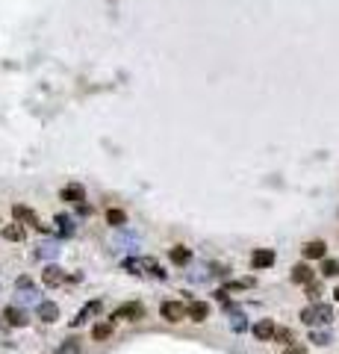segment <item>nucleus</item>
I'll return each mask as SVG.
<instances>
[{
    "instance_id": "a211bd4d",
    "label": "nucleus",
    "mask_w": 339,
    "mask_h": 354,
    "mask_svg": "<svg viewBox=\"0 0 339 354\" xmlns=\"http://www.w3.org/2000/svg\"><path fill=\"white\" fill-rule=\"evenodd\" d=\"M322 275H325V278H337L339 275V260H322Z\"/></svg>"
},
{
    "instance_id": "b1692460",
    "label": "nucleus",
    "mask_w": 339,
    "mask_h": 354,
    "mask_svg": "<svg viewBox=\"0 0 339 354\" xmlns=\"http://www.w3.org/2000/svg\"><path fill=\"white\" fill-rule=\"evenodd\" d=\"M334 298H337V301H339V287H337V290H334Z\"/></svg>"
},
{
    "instance_id": "4be33fe9",
    "label": "nucleus",
    "mask_w": 339,
    "mask_h": 354,
    "mask_svg": "<svg viewBox=\"0 0 339 354\" xmlns=\"http://www.w3.org/2000/svg\"><path fill=\"white\" fill-rule=\"evenodd\" d=\"M307 292H310V298L316 301V298L322 295V287H319V284H307Z\"/></svg>"
},
{
    "instance_id": "0eeeda50",
    "label": "nucleus",
    "mask_w": 339,
    "mask_h": 354,
    "mask_svg": "<svg viewBox=\"0 0 339 354\" xmlns=\"http://www.w3.org/2000/svg\"><path fill=\"white\" fill-rule=\"evenodd\" d=\"M275 331H277V325H275L272 319H260V322L254 325V337L263 340V343H266V340H275Z\"/></svg>"
},
{
    "instance_id": "ddd939ff",
    "label": "nucleus",
    "mask_w": 339,
    "mask_h": 354,
    "mask_svg": "<svg viewBox=\"0 0 339 354\" xmlns=\"http://www.w3.org/2000/svg\"><path fill=\"white\" fill-rule=\"evenodd\" d=\"M112 331H115L112 319H109V322H97V325L92 328V340H94V343H103V340H109V337H112Z\"/></svg>"
},
{
    "instance_id": "1a4fd4ad",
    "label": "nucleus",
    "mask_w": 339,
    "mask_h": 354,
    "mask_svg": "<svg viewBox=\"0 0 339 354\" xmlns=\"http://www.w3.org/2000/svg\"><path fill=\"white\" fill-rule=\"evenodd\" d=\"M62 281H65V272H62L59 266H47V269L41 272V284H44V287H59Z\"/></svg>"
},
{
    "instance_id": "dca6fc26",
    "label": "nucleus",
    "mask_w": 339,
    "mask_h": 354,
    "mask_svg": "<svg viewBox=\"0 0 339 354\" xmlns=\"http://www.w3.org/2000/svg\"><path fill=\"white\" fill-rule=\"evenodd\" d=\"M27 233H24V227H21V222H15V225H6L3 227V239H9V242H21Z\"/></svg>"
},
{
    "instance_id": "f3484780",
    "label": "nucleus",
    "mask_w": 339,
    "mask_h": 354,
    "mask_svg": "<svg viewBox=\"0 0 339 354\" xmlns=\"http://www.w3.org/2000/svg\"><path fill=\"white\" fill-rule=\"evenodd\" d=\"M106 222H109L112 227H121V225H127V213H124V210H112V207H109V210H106Z\"/></svg>"
},
{
    "instance_id": "39448f33",
    "label": "nucleus",
    "mask_w": 339,
    "mask_h": 354,
    "mask_svg": "<svg viewBox=\"0 0 339 354\" xmlns=\"http://www.w3.org/2000/svg\"><path fill=\"white\" fill-rule=\"evenodd\" d=\"M183 316H186L183 301H165L162 304V319L165 322H183Z\"/></svg>"
},
{
    "instance_id": "aec40b11",
    "label": "nucleus",
    "mask_w": 339,
    "mask_h": 354,
    "mask_svg": "<svg viewBox=\"0 0 339 354\" xmlns=\"http://www.w3.org/2000/svg\"><path fill=\"white\" fill-rule=\"evenodd\" d=\"M97 310H100V301H92V304H89V307H86V310H83V313H80V316L74 319V325H83V322H86V319H89L92 313H97Z\"/></svg>"
},
{
    "instance_id": "5701e85b",
    "label": "nucleus",
    "mask_w": 339,
    "mask_h": 354,
    "mask_svg": "<svg viewBox=\"0 0 339 354\" xmlns=\"http://www.w3.org/2000/svg\"><path fill=\"white\" fill-rule=\"evenodd\" d=\"M313 343H319V346H328V334H313Z\"/></svg>"
},
{
    "instance_id": "9b49d317",
    "label": "nucleus",
    "mask_w": 339,
    "mask_h": 354,
    "mask_svg": "<svg viewBox=\"0 0 339 354\" xmlns=\"http://www.w3.org/2000/svg\"><path fill=\"white\" fill-rule=\"evenodd\" d=\"M3 319H6V325H12V328H24V325H27V316H24L21 307H6V310H3Z\"/></svg>"
},
{
    "instance_id": "f257e3e1",
    "label": "nucleus",
    "mask_w": 339,
    "mask_h": 354,
    "mask_svg": "<svg viewBox=\"0 0 339 354\" xmlns=\"http://www.w3.org/2000/svg\"><path fill=\"white\" fill-rule=\"evenodd\" d=\"M331 319H334V307H331V304H319V301H316V304H310V307L301 310V322L310 325V328H313V325H328Z\"/></svg>"
},
{
    "instance_id": "412c9836",
    "label": "nucleus",
    "mask_w": 339,
    "mask_h": 354,
    "mask_svg": "<svg viewBox=\"0 0 339 354\" xmlns=\"http://www.w3.org/2000/svg\"><path fill=\"white\" fill-rule=\"evenodd\" d=\"M283 354H307V346H301V343H292V346H286Z\"/></svg>"
},
{
    "instance_id": "9d476101",
    "label": "nucleus",
    "mask_w": 339,
    "mask_h": 354,
    "mask_svg": "<svg viewBox=\"0 0 339 354\" xmlns=\"http://www.w3.org/2000/svg\"><path fill=\"white\" fill-rule=\"evenodd\" d=\"M35 313H38V319H41V322H47V325H50V322H56V319H59V307H56V304H53V301H41V304H38V310H35Z\"/></svg>"
},
{
    "instance_id": "4468645a",
    "label": "nucleus",
    "mask_w": 339,
    "mask_h": 354,
    "mask_svg": "<svg viewBox=\"0 0 339 354\" xmlns=\"http://www.w3.org/2000/svg\"><path fill=\"white\" fill-rule=\"evenodd\" d=\"M59 198H62V201H68V204H83L86 192H83V186H65V189L59 192Z\"/></svg>"
},
{
    "instance_id": "f03ea898",
    "label": "nucleus",
    "mask_w": 339,
    "mask_h": 354,
    "mask_svg": "<svg viewBox=\"0 0 339 354\" xmlns=\"http://www.w3.org/2000/svg\"><path fill=\"white\" fill-rule=\"evenodd\" d=\"M145 316V307L139 304V301H127V304H121L115 313H112V319H127V322H139Z\"/></svg>"
},
{
    "instance_id": "6ab92c4d",
    "label": "nucleus",
    "mask_w": 339,
    "mask_h": 354,
    "mask_svg": "<svg viewBox=\"0 0 339 354\" xmlns=\"http://www.w3.org/2000/svg\"><path fill=\"white\" fill-rule=\"evenodd\" d=\"M275 343H280L283 349L292 346V331H289V328H277V331H275Z\"/></svg>"
},
{
    "instance_id": "2eb2a0df",
    "label": "nucleus",
    "mask_w": 339,
    "mask_h": 354,
    "mask_svg": "<svg viewBox=\"0 0 339 354\" xmlns=\"http://www.w3.org/2000/svg\"><path fill=\"white\" fill-rule=\"evenodd\" d=\"M168 257H171V263H177V266H186V263H189V257H192V251H189L186 245H174V248L168 251Z\"/></svg>"
},
{
    "instance_id": "423d86ee",
    "label": "nucleus",
    "mask_w": 339,
    "mask_h": 354,
    "mask_svg": "<svg viewBox=\"0 0 339 354\" xmlns=\"http://www.w3.org/2000/svg\"><path fill=\"white\" fill-rule=\"evenodd\" d=\"M251 266H254V269H269V266H275V251H272V248H257V251L251 254Z\"/></svg>"
},
{
    "instance_id": "20e7f679",
    "label": "nucleus",
    "mask_w": 339,
    "mask_h": 354,
    "mask_svg": "<svg viewBox=\"0 0 339 354\" xmlns=\"http://www.w3.org/2000/svg\"><path fill=\"white\" fill-rule=\"evenodd\" d=\"M12 213H15V222H24V225L35 227V230H41V222H38V216H35L30 207H21V204H15V207H12Z\"/></svg>"
},
{
    "instance_id": "7ed1b4c3",
    "label": "nucleus",
    "mask_w": 339,
    "mask_h": 354,
    "mask_svg": "<svg viewBox=\"0 0 339 354\" xmlns=\"http://www.w3.org/2000/svg\"><path fill=\"white\" fill-rule=\"evenodd\" d=\"M186 319H192V322H207L210 319V304L207 301H189L186 304Z\"/></svg>"
},
{
    "instance_id": "f8f14e48",
    "label": "nucleus",
    "mask_w": 339,
    "mask_h": 354,
    "mask_svg": "<svg viewBox=\"0 0 339 354\" xmlns=\"http://www.w3.org/2000/svg\"><path fill=\"white\" fill-rule=\"evenodd\" d=\"M313 278H316V275H313V269H310L307 263H298V266L292 269V281H295V284H304V287H307V284H313Z\"/></svg>"
},
{
    "instance_id": "6e6552de",
    "label": "nucleus",
    "mask_w": 339,
    "mask_h": 354,
    "mask_svg": "<svg viewBox=\"0 0 339 354\" xmlns=\"http://www.w3.org/2000/svg\"><path fill=\"white\" fill-rule=\"evenodd\" d=\"M325 254H328V245L322 239H313V242L304 245V257L307 260H325Z\"/></svg>"
}]
</instances>
